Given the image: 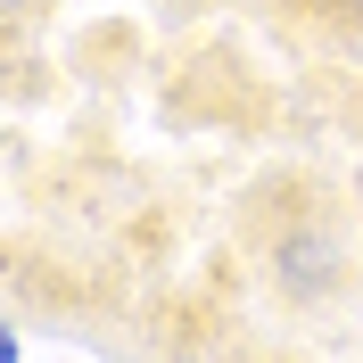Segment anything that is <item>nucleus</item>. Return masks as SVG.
I'll list each match as a JSON object with an SVG mask.
<instances>
[{
	"label": "nucleus",
	"mask_w": 363,
	"mask_h": 363,
	"mask_svg": "<svg viewBox=\"0 0 363 363\" xmlns=\"http://www.w3.org/2000/svg\"><path fill=\"white\" fill-rule=\"evenodd\" d=\"M355 190H339L314 165H264L240 190V248L256 281L297 314L347 306L355 289Z\"/></svg>",
	"instance_id": "f257e3e1"
},
{
	"label": "nucleus",
	"mask_w": 363,
	"mask_h": 363,
	"mask_svg": "<svg viewBox=\"0 0 363 363\" xmlns=\"http://www.w3.org/2000/svg\"><path fill=\"white\" fill-rule=\"evenodd\" d=\"M281 25H306L322 42H363V0H272Z\"/></svg>",
	"instance_id": "f03ea898"
},
{
	"label": "nucleus",
	"mask_w": 363,
	"mask_h": 363,
	"mask_svg": "<svg viewBox=\"0 0 363 363\" xmlns=\"http://www.w3.org/2000/svg\"><path fill=\"white\" fill-rule=\"evenodd\" d=\"M347 190H355V223H363V157H355V174H347Z\"/></svg>",
	"instance_id": "7ed1b4c3"
}]
</instances>
